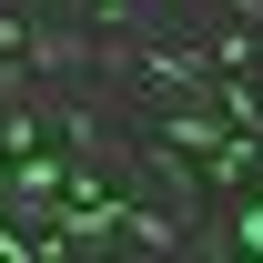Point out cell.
Returning a JSON list of instances; mask_svg holds the SVG:
<instances>
[{
	"instance_id": "1",
	"label": "cell",
	"mask_w": 263,
	"mask_h": 263,
	"mask_svg": "<svg viewBox=\"0 0 263 263\" xmlns=\"http://www.w3.org/2000/svg\"><path fill=\"white\" fill-rule=\"evenodd\" d=\"M223 243H243V253H263V202H233V223H223Z\"/></svg>"
}]
</instances>
